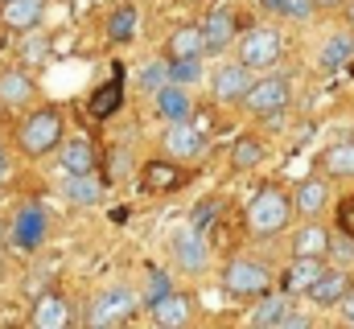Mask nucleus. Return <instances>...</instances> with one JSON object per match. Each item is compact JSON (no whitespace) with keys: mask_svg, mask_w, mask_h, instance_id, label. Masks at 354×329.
Instances as JSON below:
<instances>
[{"mask_svg":"<svg viewBox=\"0 0 354 329\" xmlns=\"http://www.w3.org/2000/svg\"><path fill=\"white\" fill-rule=\"evenodd\" d=\"M292 214H297L292 194L280 189V185H264V189H256V198L248 202V231H252L256 239H272V235H280V231L292 223Z\"/></svg>","mask_w":354,"mask_h":329,"instance_id":"obj_1","label":"nucleus"},{"mask_svg":"<svg viewBox=\"0 0 354 329\" xmlns=\"http://www.w3.org/2000/svg\"><path fill=\"white\" fill-rule=\"evenodd\" d=\"M62 140H66V136H62V111H58V107H33V111L17 124V144H21V153L33 157V161L58 153Z\"/></svg>","mask_w":354,"mask_h":329,"instance_id":"obj_2","label":"nucleus"},{"mask_svg":"<svg viewBox=\"0 0 354 329\" xmlns=\"http://www.w3.org/2000/svg\"><path fill=\"white\" fill-rule=\"evenodd\" d=\"M223 288L231 297H264L272 288V272H268L260 259H248V255H235L227 259L223 267Z\"/></svg>","mask_w":354,"mask_h":329,"instance_id":"obj_3","label":"nucleus"},{"mask_svg":"<svg viewBox=\"0 0 354 329\" xmlns=\"http://www.w3.org/2000/svg\"><path fill=\"white\" fill-rule=\"evenodd\" d=\"M292 103V86L288 79H280V75H268V79L252 82V91L243 95V111H252V115H264V120H280V111Z\"/></svg>","mask_w":354,"mask_h":329,"instance_id":"obj_4","label":"nucleus"},{"mask_svg":"<svg viewBox=\"0 0 354 329\" xmlns=\"http://www.w3.org/2000/svg\"><path fill=\"white\" fill-rule=\"evenodd\" d=\"M136 305H140V297L132 292V288H124V284H115V288H103L95 301H91V313L87 321L95 329H107V326H124L132 313H136Z\"/></svg>","mask_w":354,"mask_h":329,"instance_id":"obj_5","label":"nucleus"},{"mask_svg":"<svg viewBox=\"0 0 354 329\" xmlns=\"http://www.w3.org/2000/svg\"><path fill=\"white\" fill-rule=\"evenodd\" d=\"M280 54H284V37H280V29H272V25H256V29H248V33L239 37V62H248L252 70L276 66Z\"/></svg>","mask_w":354,"mask_h":329,"instance_id":"obj_6","label":"nucleus"},{"mask_svg":"<svg viewBox=\"0 0 354 329\" xmlns=\"http://www.w3.org/2000/svg\"><path fill=\"white\" fill-rule=\"evenodd\" d=\"M12 243L21 247V251H33V247L46 239V231H50V218H46V206H37V202H21L17 206V214H12Z\"/></svg>","mask_w":354,"mask_h":329,"instance_id":"obj_7","label":"nucleus"},{"mask_svg":"<svg viewBox=\"0 0 354 329\" xmlns=\"http://www.w3.org/2000/svg\"><path fill=\"white\" fill-rule=\"evenodd\" d=\"M252 91V66L248 62H227L214 70L210 79V95L218 103H243V95Z\"/></svg>","mask_w":354,"mask_h":329,"instance_id":"obj_8","label":"nucleus"},{"mask_svg":"<svg viewBox=\"0 0 354 329\" xmlns=\"http://www.w3.org/2000/svg\"><path fill=\"white\" fill-rule=\"evenodd\" d=\"M202 33H206V54H223V50L235 46V37H239V21H235V12H231L227 4H218V8L206 12Z\"/></svg>","mask_w":354,"mask_h":329,"instance_id":"obj_9","label":"nucleus"},{"mask_svg":"<svg viewBox=\"0 0 354 329\" xmlns=\"http://www.w3.org/2000/svg\"><path fill=\"white\" fill-rule=\"evenodd\" d=\"M174 259L181 272H202L206 263H210V243L202 239V227H185V231H177L174 235Z\"/></svg>","mask_w":354,"mask_h":329,"instance_id":"obj_10","label":"nucleus"},{"mask_svg":"<svg viewBox=\"0 0 354 329\" xmlns=\"http://www.w3.org/2000/svg\"><path fill=\"white\" fill-rule=\"evenodd\" d=\"M165 153L174 157V161H194L198 153H202V144H206V136H202V128L198 124H189V120H177V124H165Z\"/></svg>","mask_w":354,"mask_h":329,"instance_id":"obj_11","label":"nucleus"},{"mask_svg":"<svg viewBox=\"0 0 354 329\" xmlns=\"http://www.w3.org/2000/svg\"><path fill=\"white\" fill-rule=\"evenodd\" d=\"M153 111H157L165 124H177V120H194V99H189L185 82H165L161 91H153Z\"/></svg>","mask_w":354,"mask_h":329,"instance_id":"obj_12","label":"nucleus"},{"mask_svg":"<svg viewBox=\"0 0 354 329\" xmlns=\"http://www.w3.org/2000/svg\"><path fill=\"white\" fill-rule=\"evenodd\" d=\"M33 99H37V86H33V79H29L21 66L0 70V107H8V111H25Z\"/></svg>","mask_w":354,"mask_h":329,"instance_id":"obj_13","label":"nucleus"},{"mask_svg":"<svg viewBox=\"0 0 354 329\" xmlns=\"http://www.w3.org/2000/svg\"><path fill=\"white\" fill-rule=\"evenodd\" d=\"M120 70H124V66H111V79L91 91V99H87L91 120H111V115L124 107V75H120Z\"/></svg>","mask_w":354,"mask_h":329,"instance_id":"obj_14","label":"nucleus"},{"mask_svg":"<svg viewBox=\"0 0 354 329\" xmlns=\"http://www.w3.org/2000/svg\"><path fill=\"white\" fill-rule=\"evenodd\" d=\"M58 169H62L66 177L95 173V169H99V153H95V144H91V140H83V136L62 140V149H58Z\"/></svg>","mask_w":354,"mask_h":329,"instance_id":"obj_15","label":"nucleus"},{"mask_svg":"<svg viewBox=\"0 0 354 329\" xmlns=\"http://www.w3.org/2000/svg\"><path fill=\"white\" fill-rule=\"evenodd\" d=\"M326 255H292V267L284 272V292H309L322 276H326Z\"/></svg>","mask_w":354,"mask_h":329,"instance_id":"obj_16","label":"nucleus"},{"mask_svg":"<svg viewBox=\"0 0 354 329\" xmlns=\"http://www.w3.org/2000/svg\"><path fill=\"white\" fill-rule=\"evenodd\" d=\"M351 288H354L351 272H346V267H330V272H326L309 292H305V297H309L317 309H334V305H342V301H346V292H351Z\"/></svg>","mask_w":354,"mask_h":329,"instance_id":"obj_17","label":"nucleus"},{"mask_svg":"<svg viewBox=\"0 0 354 329\" xmlns=\"http://www.w3.org/2000/svg\"><path fill=\"white\" fill-rule=\"evenodd\" d=\"M41 12H46V0H4L0 4V25L17 29V33H29L41 25Z\"/></svg>","mask_w":354,"mask_h":329,"instance_id":"obj_18","label":"nucleus"},{"mask_svg":"<svg viewBox=\"0 0 354 329\" xmlns=\"http://www.w3.org/2000/svg\"><path fill=\"white\" fill-rule=\"evenodd\" d=\"M29 326H33V329H62V326H71V305H66L58 292H41V297L33 301V317H29Z\"/></svg>","mask_w":354,"mask_h":329,"instance_id":"obj_19","label":"nucleus"},{"mask_svg":"<svg viewBox=\"0 0 354 329\" xmlns=\"http://www.w3.org/2000/svg\"><path fill=\"white\" fill-rule=\"evenodd\" d=\"M181 181H185V169H177L174 157H165V161H145V169H140V185H145L149 194L177 189Z\"/></svg>","mask_w":354,"mask_h":329,"instance_id":"obj_20","label":"nucleus"},{"mask_svg":"<svg viewBox=\"0 0 354 329\" xmlns=\"http://www.w3.org/2000/svg\"><path fill=\"white\" fill-rule=\"evenodd\" d=\"M292 202H297V214L317 218V214L330 206V185H326V177H305V181L292 189Z\"/></svg>","mask_w":354,"mask_h":329,"instance_id":"obj_21","label":"nucleus"},{"mask_svg":"<svg viewBox=\"0 0 354 329\" xmlns=\"http://www.w3.org/2000/svg\"><path fill=\"white\" fill-rule=\"evenodd\" d=\"M149 313H153V321H157V326H165V329H174V326H189V317H194V313H189V297H185V292H165V297H161V301H153V305H149Z\"/></svg>","mask_w":354,"mask_h":329,"instance_id":"obj_22","label":"nucleus"},{"mask_svg":"<svg viewBox=\"0 0 354 329\" xmlns=\"http://www.w3.org/2000/svg\"><path fill=\"white\" fill-rule=\"evenodd\" d=\"M330 251H334L330 231H326L322 223H313V218L292 235V255H330Z\"/></svg>","mask_w":354,"mask_h":329,"instance_id":"obj_23","label":"nucleus"},{"mask_svg":"<svg viewBox=\"0 0 354 329\" xmlns=\"http://www.w3.org/2000/svg\"><path fill=\"white\" fill-rule=\"evenodd\" d=\"M202 54H206L202 25H177L169 33V58H202Z\"/></svg>","mask_w":354,"mask_h":329,"instance_id":"obj_24","label":"nucleus"},{"mask_svg":"<svg viewBox=\"0 0 354 329\" xmlns=\"http://www.w3.org/2000/svg\"><path fill=\"white\" fill-rule=\"evenodd\" d=\"M62 194H66V202H75V206H99V202H103V181H99L95 173H79V177H66Z\"/></svg>","mask_w":354,"mask_h":329,"instance_id":"obj_25","label":"nucleus"},{"mask_svg":"<svg viewBox=\"0 0 354 329\" xmlns=\"http://www.w3.org/2000/svg\"><path fill=\"white\" fill-rule=\"evenodd\" d=\"M351 58H354V33H334V37H326L322 54H317L322 70H342Z\"/></svg>","mask_w":354,"mask_h":329,"instance_id":"obj_26","label":"nucleus"},{"mask_svg":"<svg viewBox=\"0 0 354 329\" xmlns=\"http://www.w3.org/2000/svg\"><path fill=\"white\" fill-rule=\"evenodd\" d=\"M322 169L330 177H354V140H342V144L326 149L322 153Z\"/></svg>","mask_w":354,"mask_h":329,"instance_id":"obj_27","label":"nucleus"},{"mask_svg":"<svg viewBox=\"0 0 354 329\" xmlns=\"http://www.w3.org/2000/svg\"><path fill=\"white\" fill-rule=\"evenodd\" d=\"M284 317H288V301L284 297H268L264 292V301L252 309V326H260V329L284 326Z\"/></svg>","mask_w":354,"mask_h":329,"instance_id":"obj_28","label":"nucleus"},{"mask_svg":"<svg viewBox=\"0 0 354 329\" xmlns=\"http://www.w3.org/2000/svg\"><path fill=\"white\" fill-rule=\"evenodd\" d=\"M107 37H111V41H132V37H136V8H132V4H120V8L107 17Z\"/></svg>","mask_w":354,"mask_h":329,"instance_id":"obj_29","label":"nucleus"},{"mask_svg":"<svg viewBox=\"0 0 354 329\" xmlns=\"http://www.w3.org/2000/svg\"><path fill=\"white\" fill-rule=\"evenodd\" d=\"M260 161H264L260 140H256V136H239L235 149H231V169H256Z\"/></svg>","mask_w":354,"mask_h":329,"instance_id":"obj_30","label":"nucleus"},{"mask_svg":"<svg viewBox=\"0 0 354 329\" xmlns=\"http://www.w3.org/2000/svg\"><path fill=\"white\" fill-rule=\"evenodd\" d=\"M169 79L174 82H198L202 79V58H169Z\"/></svg>","mask_w":354,"mask_h":329,"instance_id":"obj_31","label":"nucleus"},{"mask_svg":"<svg viewBox=\"0 0 354 329\" xmlns=\"http://www.w3.org/2000/svg\"><path fill=\"white\" fill-rule=\"evenodd\" d=\"M165 292H174V284H169V276H165V267H157V263H149V288H145V305H153V301H161Z\"/></svg>","mask_w":354,"mask_h":329,"instance_id":"obj_32","label":"nucleus"},{"mask_svg":"<svg viewBox=\"0 0 354 329\" xmlns=\"http://www.w3.org/2000/svg\"><path fill=\"white\" fill-rule=\"evenodd\" d=\"M140 82H145L149 91H161L165 82H174L169 79V62H149V66L140 70Z\"/></svg>","mask_w":354,"mask_h":329,"instance_id":"obj_33","label":"nucleus"},{"mask_svg":"<svg viewBox=\"0 0 354 329\" xmlns=\"http://www.w3.org/2000/svg\"><path fill=\"white\" fill-rule=\"evenodd\" d=\"M21 54H25V62H29V66H37V62H46V58H50V41H46V37H25Z\"/></svg>","mask_w":354,"mask_h":329,"instance_id":"obj_34","label":"nucleus"},{"mask_svg":"<svg viewBox=\"0 0 354 329\" xmlns=\"http://www.w3.org/2000/svg\"><path fill=\"white\" fill-rule=\"evenodd\" d=\"M218 214H223V202H218V198H206V202L194 210V227H202V231H206V227H210Z\"/></svg>","mask_w":354,"mask_h":329,"instance_id":"obj_35","label":"nucleus"},{"mask_svg":"<svg viewBox=\"0 0 354 329\" xmlns=\"http://www.w3.org/2000/svg\"><path fill=\"white\" fill-rule=\"evenodd\" d=\"M128 149H115V153H107V181H120V177H128Z\"/></svg>","mask_w":354,"mask_h":329,"instance_id":"obj_36","label":"nucleus"},{"mask_svg":"<svg viewBox=\"0 0 354 329\" xmlns=\"http://www.w3.org/2000/svg\"><path fill=\"white\" fill-rule=\"evenodd\" d=\"M338 231H342V235H351V239H354V194H351V198H342V202H338Z\"/></svg>","mask_w":354,"mask_h":329,"instance_id":"obj_37","label":"nucleus"},{"mask_svg":"<svg viewBox=\"0 0 354 329\" xmlns=\"http://www.w3.org/2000/svg\"><path fill=\"white\" fill-rule=\"evenodd\" d=\"M313 8H317L313 0H288V8H284V17H288V21H305V17H309Z\"/></svg>","mask_w":354,"mask_h":329,"instance_id":"obj_38","label":"nucleus"},{"mask_svg":"<svg viewBox=\"0 0 354 329\" xmlns=\"http://www.w3.org/2000/svg\"><path fill=\"white\" fill-rule=\"evenodd\" d=\"M260 8H268V12H276V17H284L288 0H260Z\"/></svg>","mask_w":354,"mask_h":329,"instance_id":"obj_39","label":"nucleus"},{"mask_svg":"<svg viewBox=\"0 0 354 329\" xmlns=\"http://www.w3.org/2000/svg\"><path fill=\"white\" fill-rule=\"evenodd\" d=\"M284 326H309V313H288V317H284Z\"/></svg>","mask_w":354,"mask_h":329,"instance_id":"obj_40","label":"nucleus"},{"mask_svg":"<svg viewBox=\"0 0 354 329\" xmlns=\"http://www.w3.org/2000/svg\"><path fill=\"white\" fill-rule=\"evenodd\" d=\"M342 317H346V321H354V288L346 292V301H342Z\"/></svg>","mask_w":354,"mask_h":329,"instance_id":"obj_41","label":"nucleus"},{"mask_svg":"<svg viewBox=\"0 0 354 329\" xmlns=\"http://www.w3.org/2000/svg\"><path fill=\"white\" fill-rule=\"evenodd\" d=\"M313 4H317V8H342L346 0H313Z\"/></svg>","mask_w":354,"mask_h":329,"instance_id":"obj_42","label":"nucleus"},{"mask_svg":"<svg viewBox=\"0 0 354 329\" xmlns=\"http://www.w3.org/2000/svg\"><path fill=\"white\" fill-rule=\"evenodd\" d=\"M4 173H8V161H4V153H0V181H4Z\"/></svg>","mask_w":354,"mask_h":329,"instance_id":"obj_43","label":"nucleus"},{"mask_svg":"<svg viewBox=\"0 0 354 329\" xmlns=\"http://www.w3.org/2000/svg\"><path fill=\"white\" fill-rule=\"evenodd\" d=\"M351 12H354V4H351Z\"/></svg>","mask_w":354,"mask_h":329,"instance_id":"obj_44","label":"nucleus"}]
</instances>
